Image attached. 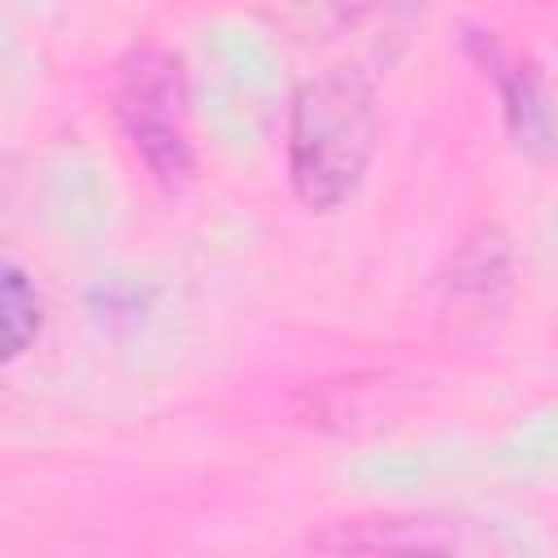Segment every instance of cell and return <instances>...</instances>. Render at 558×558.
<instances>
[{
	"instance_id": "277c9868",
	"label": "cell",
	"mask_w": 558,
	"mask_h": 558,
	"mask_svg": "<svg viewBox=\"0 0 558 558\" xmlns=\"http://www.w3.org/2000/svg\"><path fill=\"white\" fill-rule=\"evenodd\" d=\"M35 331H39V301H35L26 275L9 266L4 270V353L17 357Z\"/></svg>"
},
{
	"instance_id": "3957f363",
	"label": "cell",
	"mask_w": 558,
	"mask_h": 558,
	"mask_svg": "<svg viewBox=\"0 0 558 558\" xmlns=\"http://www.w3.org/2000/svg\"><path fill=\"white\" fill-rule=\"evenodd\" d=\"M318 549H371V554H397V549H475V541L458 536L449 523H379V532L344 527L340 536H318Z\"/></svg>"
},
{
	"instance_id": "7a4b0ae2",
	"label": "cell",
	"mask_w": 558,
	"mask_h": 558,
	"mask_svg": "<svg viewBox=\"0 0 558 558\" xmlns=\"http://www.w3.org/2000/svg\"><path fill=\"white\" fill-rule=\"evenodd\" d=\"M118 118L161 183H183L192 170L183 70L170 52L140 48L118 78Z\"/></svg>"
},
{
	"instance_id": "6da1fadb",
	"label": "cell",
	"mask_w": 558,
	"mask_h": 558,
	"mask_svg": "<svg viewBox=\"0 0 558 558\" xmlns=\"http://www.w3.org/2000/svg\"><path fill=\"white\" fill-rule=\"evenodd\" d=\"M375 148V96L353 70H323L301 83L288 118V174L310 209L344 205Z\"/></svg>"
}]
</instances>
